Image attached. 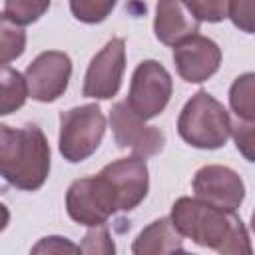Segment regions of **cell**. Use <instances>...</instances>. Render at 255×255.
I'll return each mask as SVG.
<instances>
[{"label": "cell", "instance_id": "13", "mask_svg": "<svg viewBox=\"0 0 255 255\" xmlns=\"http://www.w3.org/2000/svg\"><path fill=\"white\" fill-rule=\"evenodd\" d=\"M199 20L187 8L183 0H157L155 18H153V34L165 46H175L189 36L197 34Z\"/></svg>", "mask_w": 255, "mask_h": 255}, {"label": "cell", "instance_id": "20", "mask_svg": "<svg viewBox=\"0 0 255 255\" xmlns=\"http://www.w3.org/2000/svg\"><path fill=\"white\" fill-rule=\"evenodd\" d=\"M199 22H221L227 18L229 0H183Z\"/></svg>", "mask_w": 255, "mask_h": 255}, {"label": "cell", "instance_id": "25", "mask_svg": "<svg viewBox=\"0 0 255 255\" xmlns=\"http://www.w3.org/2000/svg\"><path fill=\"white\" fill-rule=\"evenodd\" d=\"M8 223H10V211H8V207L0 201V231H4V229L8 227Z\"/></svg>", "mask_w": 255, "mask_h": 255}, {"label": "cell", "instance_id": "8", "mask_svg": "<svg viewBox=\"0 0 255 255\" xmlns=\"http://www.w3.org/2000/svg\"><path fill=\"white\" fill-rule=\"evenodd\" d=\"M70 78L72 60L66 52L60 50H48L38 54L24 72L28 96L44 104L58 100L68 90Z\"/></svg>", "mask_w": 255, "mask_h": 255}, {"label": "cell", "instance_id": "18", "mask_svg": "<svg viewBox=\"0 0 255 255\" xmlns=\"http://www.w3.org/2000/svg\"><path fill=\"white\" fill-rule=\"evenodd\" d=\"M52 0H4V14L20 26L38 22L50 8Z\"/></svg>", "mask_w": 255, "mask_h": 255}, {"label": "cell", "instance_id": "4", "mask_svg": "<svg viewBox=\"0 0 255 255\" xmlns=\"http://www.w3.org/2000/svg\"><path fill=\"white\" fill-rule=\"evenodd\" d=\"M106 133V116L98 104H84L60 114L58 147L66 161L80 163L96 153Z\"/></svg>", "mask_w": 255, "mask_h": 255}, {"label": "cell", "instance_id": "15", "mask_svg": "<svg viewBox=\"0 0 255 255\" xmlns=\"http://www.w3.org/2000/svg\"><path fill=\"white\" fill-rule=\"evenodd\" d=\"M28 88L24 74L0 64V116H8L26 104Z\"/></svg>", "mask_w": 255, "mask_h": 255}, {"label": "cell", "instance_id": "23", "mask_svg": "<svg viewBox=\"0 0 255 255\" xmlns=\"http://www.w3.org/2000/svg\"><path fill=\"white\" fill-rule=\"evenodd\" d=\"M231 135L243 157L247 161H253V122L237 118L235 122H231Z\"/></svg>", "mask_w": 255, "mask_h": 255}, {"label": "cell", "instance_id": "2", "mask_svg": "<svg viewBox=\"0 0 255 255\" xmlns=\"http://www.w3.org/2000/svg\"><path fill=\"white\" fill-rule=\"evenodd\" d=\"M50 143L38 126L0 124V177L6 183L22 191L40 189L50 175Z\"/></svg>", "mask_w": 255, "mask_h": 255}, {"label": "cell", "instance_id": "5", "mask_svg": "<svg viewBox=\"0 0 255 255\" xmlns=\"http://www.w3.org/2000/svg\"><path fill=\"white\" fill-rule=\"evenodd\" d=\"M66 211L76 223L96 227L104 225L114 213L120 211V201L112 183L98 173L70 183L66 191Z\"/></svg>", "mask_w": 255, "mask_h": 255}, {"label": "cell", "instance_id": "21", "mask_svg": "<svg viewBox=\"0 0 255 255\" xmlns=\"http://www.w3.org/2000/svg\"><path fill=\"white\" fill-rule=\"evenodd\" d=\"M80 251L82 253H104V255H110L116 251V245L112 241V235H110L106 223L90 227V231L86 233V237L80 245Z\"/></svg>", "mask_w": 255, "mask_h": 255}, {"label": "cell", "instance_id": "6", "mask_svg": "<svg viewBox=\"0 0 255 255\" xmlns=\"http://www.w3.org/2000/svg\"><path fill=\"white\" fill-rule=\"evenodd\" d=\"M173 92V82L169 72L157 60H143L131 74L129 92L126 104L141 118L153 120L159 116Z\"/></svg>", "mask_w": 255, "mask_h": 255}, {"label": "cell", "instance_id": "22", "mask_svg": "<svg viewBox=\"0 0 255 255\" xmlns=\"http://www.w3.org/2000/svg\"><path fill=\"white\" fill-rule=\"evenodd\" d=\"M227 18L243 30L245 34L253 32V0H229L227 6Z\"/></svg>", "mask_w": 255, "mask_h": 255}, {"label": "cell", "instance_id": "11", "mask_svg": "<svg viewBox=\"0 0 255 255\" xmlns=\"http://www.w3.org/2000/svg\"><path fill=\"white\" fill-rule=\"evenodd\" d=\"M195 197L235 211L245 199V185L237 171L225 165H203L191 181Z\"/></svg>", "mask_w": 255, "mask_h": 255}, {"label": "cell", "instance_id": "10", "mask_svg": "<svg viewBox=\"0 0 255 255\" xmlns=\"http://www.w3.org/2000/svg\"><path fill=\"white\" fill-rule=\"evenodd\" d=\"M100 173L112 183L120 201V211H131L145 199L149 189V171L145 157H120L104 165Z\"/></svg>", "mask_w": 255, "mask_h": 255}, {"label": "cell", "instance_id": "19", "mask_svg": "<svg viewBox=\"0 0 255 255\" xmlns=\"http://www.w3.org/2000/svg\"><path fill=\"white\" fill-rule=\"evenodd\" d=\"M116 4L118 0H70V10L84 24H100L112 14Z\"/></svg>", "mask_w": 255, "mask_h": 255}, {"label": "cell", "instance_id": "7", "mask_svg": "<svg viewBox=\"0 0 255 255\" xmlns=\"http://www.w3.org/2000/svg\"><path fill=\"white\" fill-rule=\"evenodd\" d=\"M110 126L116 145L131 149L139 157L157 155L165 147V133L155 126H147L145 120H141L126 102L112 106Z\"/></svg>", "mask_w": 255, "mask_h": 255}, {"label": "cell", "instance_id": "12", "mask_svg": "<svg viewBox=\"0 0 255 255\" xmlns=\"http://www.w3.org/2000/svg\"><path fill=\"white\" fill-rule=\"evenodd\" d=\"M173 64L185 82L201 84L219 70L221 48L211 38L193 34L173 46Z\"/></svg>", "mask_w": 255, "mask_h": 255}, {"label": "cell", "instance_id": "9", "mask_svg": "<svg viewBox=\"0 0 255 255\" xmlns=\"http://www.w3.org/2000/svg\"><path fill=\"white\" fill-rule=\"evenodd\" d=\"M126 72V42L124 38H112L90 62L82 94L94 100H110L120 92Z\"/></svg>", "mask_w": 255, "mask_h": 255}, {"label": "cell", "instance_id": "24", "mask_svg": "<svg viewBox=\"0 0 255 255\" xmlns=\"http://www.w3.org/2000/svg\"><path fill=\"white\" fill-rule=\"evenodd\" d=\"M32 251H34V253H64V251L78 253V251H80V245H74V243L68 241L66 237L52 235V237H44L38 245L32 247Z\"/></svg>", "mask_w": 255, "mask_h": 255}, {"label": "cell", "instance_id": "1", "mask_svg": "<svg viewBox=\"0 0 255 255\" xmlns=\"http://www.w3.org/2000/svg\"><path fill=\"white\" fill-rule=\"evenodd\" d=\"M169 219L181 237L221 255H249L251 239L241 217L199 197H179L171 205Z\"/></svg>", "mask_w": 255, "mask_h": 255}, {"label": "cell", "instance_id": "3", "mask_svg": "<svg viewBox=\"0 0 255 255\" xmlns=\"http://www.w3.org/2000/svg\"><path fill=\"white\" fill-rule=\"evenodd\" d=\"M179 137L197 149H219L231 135L229 112L205 90L195 92L179 112Z\"/></svg>", "mask_w": 255, "mask_h": 255}, {"label": "cell", "instance_id": "16", "mask_svg": "<svg viewBox=\"0 0 255 255\" xmlns=\"http://www.w3.org/2000/svg\"><path fill=\"white\" fill-rule=\"evenodd\" d=\"M229 104L237 118L245 122L255 120V76L251 72L235 78L229 90Z\"/></svg>", "mask_w": 255, "mask_h": 255}, {"label": "cell", "instance_id": "17", "mask_svg": "<svg viewBox=\"0 0 255 255\" xmlns=\"http://www.w3.org/2000/svg\"><path fill=\"white\" fill-rule=\"evenodd\" d=\"M26 50L24 26L10 20L4 12L0 14V64L14 62Z\"/></svg>", "mask_w": 255, "mask_h": 255}, {"label": "cell", "instance_id": "14", "mask_svg": "<svg viewBox=\"0 0 255 255\" xmlns=\"http://www.w3.org/2000/svg\"><path fill=\"white\" fill-rule=\"evenodd\" d=\"M183 237L173 227L169 217H159L139 231L131 251L135 255H161V253H183Z\"/></svg>", "mask_w": 255, "mask_h": 255}]
</instances>
